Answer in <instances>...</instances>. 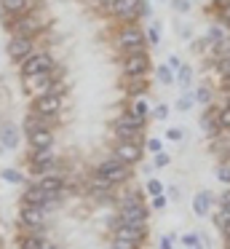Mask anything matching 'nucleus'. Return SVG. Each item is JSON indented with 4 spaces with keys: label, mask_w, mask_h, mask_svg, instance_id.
<instances>
[{
    "label": "nucleus",
    "mask_w": 230,
    "mask_h": 249,
    "mask_svg": "<svg viewBox=\"0 0 230 249\" xmlns=\"http://www.w3.org/2000/svg\"><path fill=\"white\" fill-rule=\"evenodd\" d=\"M118 46L123 49V54H142L147 40H144V33L137 27V24H126V27L118 33Z\"/></svg>",
    "instance_id": "nucleus-1"
},
{
    "label": "nucleus",
    "mask_w": 230,
    "mask_h": 249,
    "mask_svg": "<svg viewBox=\"0 0 230 249\" xmlns=\"http://www.w3.org/2000/svg\"><path fill=\"white\" fill-rule=\"evenodd\" d=\"M96 174H99V177H105L107 182H123V179H128V163L126 161H121V158H107V161H102L99 166H96Z\"/></svg>",
    "instance_id": "nucleus-2"
},
{
    "label": "nucleus",
    "mask_w": 230,
    "mask_h": 249,
    "mask_svg": "<svg viewBox=\"0 0 230 249\" xmlns=\"http://www.w3.org/2000/svg\"><path fill=\"white\" fill-rule=\"evenodd\" d=\"M144 220H147V209L142 206L139 196H128V198L123 201V209H121V222L144 228Z\"/></svg>",
    "instance_id": "nucleus-3"
},
{
    "label": "nucleus",
    "mask_w": 230,
    "mask_h": 249,
    "mask_svg": "<svg viewBox=\"0 0 230 249\" xmlns=\"http://www.w3.org/2000/svg\"><path fill=\"white\" fill-rule=\"evenodd\" d=\"M51 67H53L51 54H46V51H35V54H30L24 62H21V75H37V72H51Z\"/></svg>",
    "instance_id": "nucleus-4"
},
{
    "label": "nucleus",
    "mask_w": 230,
    "mask_h": 249,
    "mask_svg": "<svg viewBox=\"0 0 230 249\" xmlns=\"http://www.w3.org/2000/svg\"><path fill=\"white\" fill-rule=\"evenodd\" d=\"M59 107H62V97H56V94H51V91L40 94V97L32 102V110H35V115H40V118H53V115L59 113Z\"/></svg>",
    "instance_id": "nucleus-5"
},
{
    "label": "nucleus",
    "mask_w": 230,
    "mask_h": 249,
    "mask_svg": "<svg viewBox=\"0 0 230 249\" xmlns=\"http://www.w3.org/2000/svg\"><path fill=\"white\" fill-rule=\"evenodd\" d=\"M30 54H35V38H24V35H14L8 40V56L14 62H24Z\"/></svg>",
    "instance_id": "nucleus-6"
},
{
    "label": "nucleus",
    "mask_w": 230,
    "mask_h": 249,
    "mask_svg": "<svg viewBox=\"0 0 230 249\" xmlns=\"http://www.w3.org/2000/svg\"><path fill=\"white\" fill-rule=\"evenodd\" d=\"M139 3L142 0H110V11L123 22H134L139 17Z\"/></svg>",
    "instance_id": "nucleus-7"
},
{
    "label": "nucleus",
    "mask_w": 230,
    "mask_h": 249,
    "mask_svg": "<svg viewBox=\"0 0 230 249\" xmlns=\"http://www.w3.org/2000/svg\"><path fill=\"white\" fill-rule=\"evenodd\" d=\"M147 70H150V56H147V51H142V54H128L126 59H123V72H126L128 78L144 75Z\"/></svg>",
    "instance_id": "nucleus-8"
},
{
    "label": "nucleus",
    "mask_w": 230,
    "mask_h": 249,
    "mask_svg": "<svg viewBox=\"0 0 230 249\" xmlns=\"http://www.w3.org/2000/svg\"><path fill=\"white\" fill-rule=\"evenodd\" d=\"M139 126H142V124L126 113L123 118H118L115 131H118V137H121L123 142H137V140H139Z\"/></svg>",
    "instance_id": "nucleus-9"
},
{
    "label": "nucleus",
    "mask_w": 230,
    "mask_h": 249,
    "mask_svg": "<svg viewBox=\"0 0 230 249\" xmlns=\"http://www.w3.org/2000/svg\"><path fill=\"white\" fill-rule=\"evenodd\" d=\"M14 35H24V38H35L37 33H40L43 27H46V22H40V19H35V17H21V19H16L14 24Z\"/></svg>",
    "instance_id": "nucleus-10"
},
{
    "label": "nucleus",
    "mask_w": 230,
    "mask_h": 249,
    "mask_svg": "<svg viewBox=\"0 0 230 249\" xmlns=\"http://www.w3.org/2000/svg\"><path fill=\"white\" fill-rule=\"evenodd\" d=\"M27 137H30V145L35 147V150H43V147H51L53 145V134H51V129H46V126L32 129Z\"/></svg>",
    "instance_id": "nucleus-11"
},
{
    "label": "nucleus",
    "mask_w": 230,
    "mask_h": 249,
    "mask_svg": "<svg viewBox=\"0 0 230 249\" xmlns=\"http://www.w3.org/2000/svg\"><path fill=\"white\" fill-rule=\"evenodd\" d=\"M115 156L121 158V161H126V163H134V161H139V156H142V150H139V145L137 142H118V147H115Z\"/></svg>",
    "instance_id": "nucleus-12"
},
{
    "label": "nucleus",
    "mask_w": 230,
    "mask_h": 249,
    "mask_svg": "<svg viewBox=\"0 0 230 249\" xmlns=\"http://www.w3.org/2000/svg\"><path fill=\"white\" fill-rule=\"evenodd\" d=\"M43 220H46V214H43V206H27L21 209V222H24L27 228H40Z\"/></svg>",
    "instance_id": "nucleus-13"
},
{
    "label": "nucleus",
    "mask_w": 230,
    "mask_h": 249,
    "mask_svg": "<svg viewBox=\"0 0 230 249\" xmlns=\"http://www.w3.org/2000/svg\"><path fill=\"white\" fill-rule=\"evenodd\" d=\"M142 236H144V228H139V225H126V222H121L118 225V231H115V238H128V241H142Z\"/></svg>",
    "instance_id": "nucleus-14"
},
{
    "label": "nucleus",
    "mask_w": 230,
    "mask_h": 249,
    "mask_svg": "<svg viewBox=\"0 0 230 249\" xmlns=\"http://www.w3.org/2000/svg\"><path fill=\"white\" fill-rule=\"evenodd\" d=\"M48 198H51V196H48L46 190L40 188V185H35V188H30V190L24 193V204H27V206H43Z\"/></svg>",
    "instance_id": "nucleus-15"
},
{
    "label": "nucleus",
    "mask_w": 230,
    "mask_h": 249,
    "mask_svg": "<svg viewBox=\"0 0 230 249\" xmlns=\"http://www.w3.org/2000/svg\"><path fill=\"white\" fill-rule=\"evenodd\" d=\"M40 188L46 190L48 196H53V193H62L64 182H62V177H59V174H46V177L40 179Z\"/></svg>",
    "instance_id": "nucleus-16"
},
{
    "label": "nucleus",
    "mask_w": 230,
    "mask_h": 249,
    "mask_svg": "<svg viewBox=\"0 0 230 249\" xmlns=\"http://www.w3.org/2000/svg\"><path fill=\"white\" fill-rule=\"evenodd\" d=\"M0 142H3L5 147H11V150L19 145V134H16V129H14L11 124H3V126H0Z\"/></svg>",
    "instance_id": "nucleus-17"
},
{
    "label": "nucleus",
    "mask_w": 230,
    "mask_h": 249,
    "mask_svg": "<svg viewBox=\"0 0 230 249\" xmlns=\"http://www.w3.org/2000/svg\"><path fill=\"white\" fill-rule=\"evenodd\" d=\"M209 206H212L209 193H198L195 198H193V212H195L198 217H206V214H209Z\"/></svg>",
    "instance_id": "nucleus-18"
},
{
    "label": "nucleus",
    "mask_w": 230,
    "mask_h": 249,
    "mask_svg": "<svg viewBox=\"0 0 230 249\" xmlns=\"http://www.w3.org/2000/svg\"><path fill=\"white\" fill-rule=\"evenodd\" d=\"M144 91H147V81H144V75L128 78V94H131V97H142Z\"/></svg>",
    "instance_id": "nucleus-19"
},
{
    "label": "nucleus",
    "mask_w": 230,
    "mask_h": 249,
    "mask_svg": "<svg viewBox=\"0 0 230 249\" xmlns=\"http://www.w3.org/2000/svg\"><path fill=\"white\" fill-rule=\"evenodd\" d=\"M51 161H53V150H51V147H43V150L32 153V163H35L37 169H43L46 163H51Z\"/></svg>",
    "instance_id": "nucleus-20"
},
{
    "label": "nucleus",
    "mask_w": 230,
    "mask_h": 249,
    "mask_svg": "<svg viewBox=\"0 0 230 249\" xmlns=\"http://www.w3.org/2000/svg\"><path fill=\"white\" fill-rule=\"evenodd\" d=\"M128 115H131V118H137L139 124H142L144 115H147V102H144V99H134L131 107H128Z\"/></svg>",
    "instance_id": "nucleus-21"
},
{
    "label": "nucleus",
    "mask_w": 230,
    "mask_h": 249,
    "mask_svg": "<svg viewBox=\"0 0 230 249\" xmlns=\"http://www.w3.org/2000/svg\"><path fill=\"white\" fill-rule=\"evenodd\" d=\"M177 83H179V89H190V83H193V67L190 65H182L177 70Z\"/></svg>",
    "instance_id": "nucleus-22"
},
{
    "label": "nucleus",
    "mask_w": 230,
    "mask_h": 249,
    "mask_svg": "<svg viewBox=\"0 0 230 249\" xmlns=\"http://www.w3.org/2000/svg\"><path fill=\"white\" fill-rule=\"evenodd\" d=\"M0 6H3V11H8V14H21L27 6H30V0H0Z\"/></svg>",
    "instance_id": "nucleus-23"
},
{
    "label": "nucleus",
    "mask_w": 230,
    "mask_h": 249,
    "mask_svg": "<svg viewBox=\"0 0 230 249\" xmlns=\"http://www.w3.org/2000/svg\"><path fill=\"white\" fill-rule=\"evenodd\" d=\"M43 241L40 236H21L19 238V249H40Z\"/></svg>",
    "instance_id": "nucleus-24"
},
{
    "label": "nucleus",
    "mask_w": 230,
    "mask_h": 249,
    "mask_svg": "<svg viewBox=\"0 0 230 249\" xmlns=\"http://www.w3.org/2000/svg\"><path fill=\"white\" fill-rule=\"evenodd\" d=\"M158 81L163 83V86H169V83L174 81V75H171V67H169V65H158Z\"/></svg>",
    "instance_id": "nucleus-25"
},
{
    "label": "nucleus",
    "mask_w": 230,
    "mask_h": 249,
    "mask_svg": "<svg viewBox=\"0 0 230 249\" xmlns=\"http://www.w3.org/2000/svg\"><path fill=\"white\" fill-rule=\"evenodd\" d=\"M217 126H219V129H230V105L217 113Z\"/></svg>",
    "instance_id": "nucleus-26"
},
{
    "label": "nucleus",
    "mask_w": 230,
    "mask_h": 249,
    "mask_svg": "<svg viewBox=\"0 0 230 249\" xmlns=\"http://www.w3.org/2000/svg\"><path fill=\"white\" fill-rule=\"evenodd\" d=\"M222 40H225V33H222V27H217V24H214V27L212 30H209V43H222Z\"/></svg>",
    "instance_id": "nucleus-27"
},
{
    "label": "nucleus",
    "mask_w": 230,
    "mask_h": 249,
    "mask_svg": "<svg viewBox=\"0 0 230 249\" xmlns=\"http://www.w3.org/2000/svg\"><path fill=\"white\" fill-rule=\"evenodd\" d=\"M147 43H153V46L160 43V27L158 24H153V27L147 30Z\"/></svg>",
    "instance_id": "nucleus-28"
},
{
    "label": "nucleus",
    "mask_w": 230,
    "mask_h": 249,
    "mask_svg": "<svg viewBox=\"0 0 230 249\" xmlns=\"http://www.w3.org/2000/svg\"><path fill=\"white\" fill-rule=\"evenodd\" d=\"M3 179H5V182L19 185V182H21V174H19V172H14V169H5V172H3Z\"/></svg>",
    "instance_id": "nucleus-29"
},
{
    "label": "nucleus",
    "mask_w": 230,
    "mask_h": 249,
    "mask_svg": "<svg viewBox=\"0 0 230 249\" xmlns=\"http://www.w3.org/2000/svg\"><path fill=\"white\" fill-rule=\"evenodd\" d=\"M195 99H198V102H201V105H209V102H212V91H209V89H198V91H195Z\"/></svg>",
    "instance_id": "nucleus-30"
},
{
    "label": "nucleus",
    "mask_w": 230,
    "mask_h": 249,
    "mask_svg": "<svg viewBox=\"0 0 230 249\" xmlns=\"http://www.w3.org/2000/svg\"><path fill=\"white\" fill-rule=\"evenodd\" d=\"M112 249H137V241H128V238H115Z\"/></svg>",
    "instance_id": "nucleus-31"
},
{
    "label": "nucleus",
    "mask_w": 230,
    "mask_h": 249,
    "mask_svg": "<svg viewBox=\"0 0 230 249\" xmlns=\"http://www.w3.org/2000/svg\"><path fill=\"white\" fill-rule=\"evenodd\" d=\"M147 190L153 196H163V182H158V179H150L147 182Z\"/></svg>",
    "instance_id": "nucleus-32"
},
{
    "label": "nucleus",
    "mask_w": 230,
    "mask_h": 249,
    "mask_svg": "<svg viewBox=\"0 0 230 249\" xmlns=\"http://www.w3.org/2000/svg\"><path fill=\"white\" fill-rule=\"evenodd\" d=\"M171 6H174L177 14H187V11H190V0H174Z\"/></svg>",
    "instance_id": "nucleus-33"
},
{
    "label": "nucleus",
    "mask_w": 230,
    "mask_h": 249,
    "mask_svg": "<svg viewBox=\"0 0 230 249\" xmlns=\"http://www.w3.org/2000/svg\"><path fill=\"white\" fill-rule=\"evenodd\" d=\"M177 107H179V110H190L193 107V97H190V94L179 97V99H177Z\"/></svg>",
    "instance_id": "nucleus-34"
},
{
    "label": "nucleus",
    "mask_w": 230,
    "mask_h": 249,
    "mask_svg": "<svg viewBox=\"0 0 230 249\" xmlns=\"http://www.w3.org/2000/svg\"><path fill=\"white\" fill-rule=\"evenodd\" d=\"M112 182H107L105 177H99V174H94V179H91V188H110Z\"/></svg>",
    "instance_id": "nucleus-35"
},
{
    "label": "nucleus",
    "mask_w": 230,
    "mask_h": 249,
    "mask_svg": "<svg viewBox=\"0 0 230 249\" xmlns=\"http://www.w3.org/2000/svg\"><path fill=\"white\" fill-rule=\"evenodd\" d=\"M147 147H150V150L155 153V156H158V153H163V142H160V140H155V137H153V140L147 142Z\"/></svg>",
    "instance_id": "nucleus-36"
},
{
    "label": "nucleus",
    "mask_w": 230,
    "mask_h": 249,
    "mask_svg": "<svg viewBox=\"0 0 230 249\" xmlns=\"http://www.w3.org/2000/svg\"><path fill=\"white\" fill-rule=\"evenodd\" d=\"M219 8H222V19L230 24V0H219Z\"/></svg>",
    "instance_id": "nucleus-37"
},
{
    "label": "nucleus",
    "mask_w": 230,
    "mask_h": 249,
    "mask_svg": "<svg viewBox=\"0 0 230 249\" xmlns=\"http://www.w3.org/2000/svg\"><path fill=\"white\" fill-rule=\"evenodd\" d=\"M182 244L185 247H198V236L195 233H187V236H182Z\"/></svg>",
    "instance_id": "nucleus-38"
},
{
    "label": "nucleus",
    "mask_w": 230,
    "mask_h": 249,
    "mask_svg": "<svg viewBox=\"0 0 230 249\" xmlns=\"http://www.w3.org/2000/svg\"><path fill=\"white\" fill-rule=\"evenodd\" d=\"M166 115H169V107H166V105H158V107H155V118L166 121Z\"/></svg>",
    "instance_id": "nucleus-39"
},
{
    "label": "nucleus",
    "mask_w": 230,
    "mask_h": 249,
    "mask_svg": "<svg viewBox=\"0 0 230 249\" xmlns=\"http://www.w3.org/2000/svg\"><path fill=\"white\" fill-rule=\"evenodd\" d=\"M217 177H219V182H230V166H222L217 172Z\"/></svg>",
    "instance_id": "nucleus-40"
},
{
    "label": "nucleus",
    "mask_w": 230,
    "mask_h": 249,
    "mask_svg": "<svg viewBox=\"0 0 230 249\" xmlns=\"http://www.w3.org/2000/svg\"><path fill=\"white\" fill-rule=\"evenodd\" d=\"M166 137H169V140H171V142H177V140H182V129H177V126H174V129H169V131H166Z\"/></svg>",
    "instance_id": "nucleus-41"
},
{
    "label": "nucleus",
    "mask_w": 230,
    "mask_h": 249,
    "mask_svg": "<svg viewBox=\"0 0 230 249\" xmlns=\"http://www.w3.org/2000/svg\"><path fill=\"white\" fill-rule=\"evenodd\" d=\"M166 163H169V156H166V153H158V156H155V166H166Z\"/></svg>",
    "instance_id": "nucleus-42"
},
{
    "label": "nucleus",
    "mask_w": 230,
    "mask_h": 249,
    "mask_svg": "<svg viewBox=\"0 0 230 249\" xmlns=\"http://www.w3.org/2000/svg\"><path fill=\"white\" fill-rule=\"evenodd\" d=\"M153 206H155V209H163L166 198H163V196H153Z\"/></svg>",
    "instance_id": "nucleus-43"
},
{
    "label": "nucleus",
    "mask_w": 230,
    "mask_h": 249,
    "mask_svg": "<svg viewBox=\"0 0 230 249\" xmlns=\"http://www.w3.org/2000/svg\"><path fill=\"white\" fill-rule=\"evenodd\" d=\"M169 67H171V70H179V67H182L179 56H169Z\"/></svg>",
    "instance_id": "nucleus-44"
},
{
    "label": "nucleus",
    "mask_w": 230,
    "mask_h": 249,
    "mask_svg": "<svg viewBox=\"0 0 230 249\" xmlns=\"http://www.w3.org/2000/svg\"><path fill=\"white\" fill-rule=\"evenodd\" d=\"M222 206L230 212V190H225V193H222Z\"/></svg>",
    "instance_id": "nucleus-45"
},
{
    "label": "nucleus",
    "mask_w": 230,
    "mask_h": 249,
    "mask_svg": "<svg viewBox=\"0 0 230 249\" xmlns=\"http://www.w3.org/2000/svg\"><path fill=\"white\" fill-rule=\"evenodd\" d=\"M160 249H171V238H163V241H160Z\"/></svg>",
    "instance_id": "nucleus-46"
},
{
    "label": "nucleus",
    "mask_w": 230,
    "mask_h": 249,
    "mask_svg": "<svg viewBox=\"0 0 230 249\" xmlns=\"http://www.w3.org/2000/svg\"><path fill=\"white\" fill-rule=\"evenodd\" d=\"M222 233H225V236H230V220H228V222H225V225H222Z\"/></svg>",
    "instance_id": "nucleus-47"
},
{
    "label": "nucleus",
    "mask_w": 230,
    "mask_h": 249,
    "mask_svg": "<svg viewBox=\"0 0 230 249\" xmlns=\"http://www.w3.org/2000/svg\"><path fill=\"white\" fill-rule=\"evenodd\" d=\"M40 249H59V247H51V244H43Z\"/></svg>",
    "instance_id": "nucleus-48"
},
{
    "label": "nucleus",
    "mask_w": 230,
    "mask_h": 249,
    "mask_svg": "<svg viewBox=\"0 0 230 249\" xmlns=\"http://www.w3.org/2000/svg\"><path fill=\"white\" fill-rule=\"evenodd\" d=\"M91 3H107V0H91Z\"/></svg>",
    "instance_id": "nucleus-49"
},
{
    "label": "nucleus",
    "mask_w": 230,
    "mask_h": 249,
    "mask_svg": "<svg viewBox=\"0 0 230 249\" xmlns=\"http://www.w3.org/2000/svg\"><path fill=\"white\" fill-rule=\"evenodd\" d=\"M228 249H230V247H228Z\"/></svg>",
    "instance_id": "nucleus-50"
}]
</instances>
